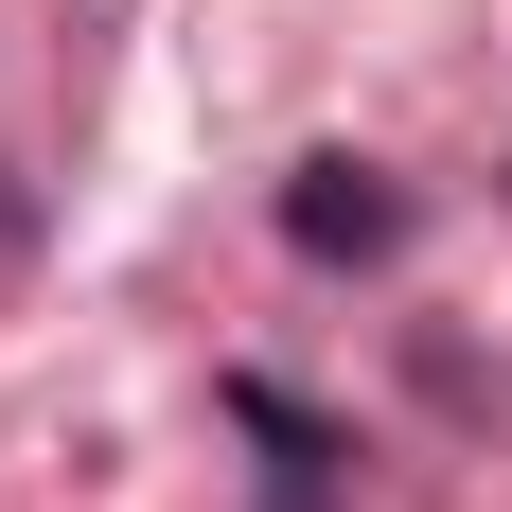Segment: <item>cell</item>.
<instances>
[{"label":"cell","instance_id":"6da1fadb","mask_svg":"<svg viewBox=\"0 0 512 512\" xmlns=\"http://www.w3.org/2000/svg\"><path fill=\"white\" fill-rule=\"evenodd\" d=\"M283 230H301V248H389V230H407V212H389V195H371V177H354V159H318V177H301V195H283Z\"/></svg>","mask_w":512,"mask_h":512}]
</instances>
